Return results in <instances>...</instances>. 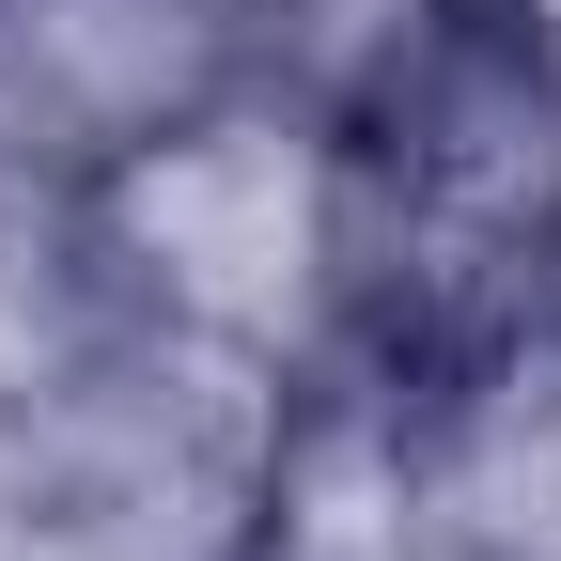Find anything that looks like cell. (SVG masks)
Masks as SVG:
<instances>
[{
    "label": "cell",
    "instance_id": "cell-1",
    "mask_svg": "<svg viewBox=\"0 0 561 561\" xmlns=\"http://www.w3.org/2000/svg\"><path fill=\"white\" fill-rule=\"evenodd\" d=\"M140 219L187 234L219 297H265V265L297 250V172H280V157H187V172L140 187Z\"/></svg>",
    "mask_w": 561,
    "mask_h": 561
}]
</instances>
